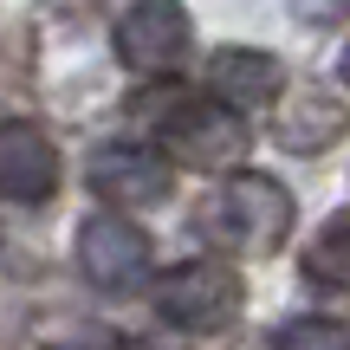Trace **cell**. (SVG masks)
Returning <instances> with one entry per match:
<instances>
[{
  "label": "cell",
  "instance_id": "9c48e42d",
  "mask_svg": "<svg viewBox=\"0 0 350 350\" xmlns=\"http://www.w3.org/2000/svg\"><path fill=\"white\" fill-rule=\"evenodd\" d=\"M344 130H350V111L331 98V91H318V85H312V91H292L286 111H273V137L286 143V150H299V156L331 150Z\"/></svg>",
  "mask_w": 350,
  "mask_h": 350
},
{
  "label": "cell",
  "instance_id": "6da1fadb",
  "mask_svg": "<svg viewBox=\"0 0 350 350\" xmlns=\"http://www.w3.org/2000/svg\"><path fill=\"white\" fill-rule=\"evenodd\" d=\"M201 234L221 240L227 253H247V260L279 253L286 234H292V195H286V182L253 175V169H234L221 182V195L201 208Z\"/></svg>",
  "mask_w": 350,
  "mask_h": 350
},
{
  "label": "cell",
  "instance_id": "7a4b0ae2",
  "mask_svg": "<svg viewBox=\"0 0 350 350\" xmlns=\"http://www.w3.org/2000/svg\"><path fill=\"white\" fill-rule=\"evenodd\" d=\"M247 305V286L227 260H182L156 279V312L175 331H227Z\"/></svg>",
  "mask_w": 350,
  "mask_h": 350
},
{
  "label": "cell",
  "instance_id": "277c9868",
  "mask_svg": "<svg viewBox=\"0 0 350 350\" xmlns=\"http://www.w3.org/2000/svg\"><path fill=\"white\" fill-rule=\"evenodd\" d=\"M156 266V247L124 208H104L78 227V273L98 292H137Z\"/></svg>",
  "mask_w": 350,
  "mask_h": 350
},
{
  "label": "cell",
  "instance_id": "5b68a950",
  "mask_svg": "<svg viewBox=\"0 0 350 350\" xmlns=\"http://www.w3.org/2000/svg\"><path fill=\"white\" fill-rule=\"evenodd\" d=\"M188 33L195 26H188L182 0H137V7H124L111 46H117V65H130V72H169L188 52Z\"/></svg>",
  "mask_w": 350,
  "mask_h": 350
},
{
  "label": "cell",
  "instance_id": "3957f363",
  "mask_svg": "<svg viewBox=\"0 0 350 350\" xmlns=\"http://www.w3.org/2000/svg\"><path fill=\"white\" fill-rule=\"evenodd\" d=\"M156 156H169V163L182 169H234L240 156H247V124H240V111H214V104H195V98H169L163 124H156Z\"/></svg>",
  "mask_w": 350,
  "mask_h": 350
},
{
  "label": "cell",
  "instance_id": "8992f818",
  "mask_svg": "<svg viewBox=\"0 0 350 350\" xmlns=\"http://www.w3.org/2000/svg\"><path fill=\"white\" fill-rule=\"evenodd\" d=\"M0 195L7 201L59 195V150L33 117H0Z\"/></svg>",
  "mask_w": 350,
  "mask_h": 350
},
{
  "label": "cell",
  "instance_id": "4fadbf2b",
  "mask_svg": "<svg viewBox=\"0 0 350 350\" xmlns=\"http://www.w3.org/2000/svg\"><path fill=\"white\" fill-rule=\"evenodd\" d=\"M0 78H7V59H0Z\"/></svg>",
  "mask_w": 350,
  "mask_h": 350
},
{
  "label": "cell",
  "instance_id": "ba28073f",
  "mask_svg": "<svg viewBox=\"0 0 350 350\" xmlns=\"http://www.w3.org/2000/svg\"><path fill=\"white\" fill-rule=\"evenodd\" d=\"M208 85H214V98H221L227 111H266V104L279 98V85H286V72H279V59L260 52V46H221L208 59Z\"/></svg>",
  "mask_w": 350,
  "mask_h": 350
},
{
  "label": "cell",
  "instance_id": "52a82bcc",
  "mask_svg": "<svg viewBox=\"0 0 350 350\" xmlns=\"http://www.w3.org/2000/svg\"><path fill=\"white\" fill-rule=\"evenodd\" d=\"M91 188H98V201H111V208H124V214L163 208V201H169V163L150 156V150L117 143V150H98V163H91Z\"/></svg>",
  "mask_w": 350,
  "mask_h": 350
},
{
  "label": "cell",
  "instance_id": "30bf717a",
  "mask_svg": "<svg viewBox=\"0 0 350 350\" xmlns=\"http://www.w3.org/2000/svg\"><path fill=\"white\" fill-rule=\"evenodd\" d=\"M305 279L350 299V227H331V234L312 240V253H305Z\"/></svg>",
  "mask_w": 350,
  "mask_h": 350
},
{
  "label": "cell",
  "instance_id": "7c38bea8",
  "mask_svg": "<svg viewBox=\"0 0 350 350\" xmlns=\"http://www.w3.org/2000/svg\"><path fill=\"white\" fill-rule=\"evenodd\" d=\"M344 85H350V52H344Z\"/></svg>",
  "mask_w": 350,
  "mask_h": 350
},
{
  "label": "cell",
  "instance_id": "8fae6325",
  "mask_svg": "<svg viewBox=\"0 0 350 350\" xmlns=\"http://www.w3.org/2000/svg\"><path fill=\"white\" fill-rule=\"evenodd\" d=\"M273 350H350V325H338V318H286L273 331Z\"/></svg>",
  "mask_w": 350,
  "mask_h": 350
}]
</instances>
